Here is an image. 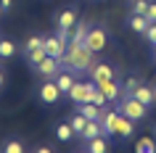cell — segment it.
Masks as SVG:
<instances>
[{
	"mask_svg": "<svg viewBox=\"0 0 156 153\" xmlns=\"http://www.w3.org/2000/svg\"><path fill=\"white\" fill-rule=\"evenodd\" d=\"M116 121H119V108H116V111L103 108V113H101V127H103V135H116Z\"/></svg>",
	"mask_w": 156,
	"mask_h": 153,
	"instance_id": "52a82bcc",
	"label": "cell"
},
{
	"mask_svg": "<svg viewBox=\"0 0 156 153\" xmlns=\"http://www.w3.org/2000/svg\"><path fill=\"white\" fill-rule=\"evenodd\" d=\"M69 124H72V129L77 132V135H80V132L85 129V124H87V116H85L82 111H77V113L72 116V119H69Z\"/></svg>",
	"mask_w": 156,
	"mask_h": 153,
	"instance_id": "d6986e66",
	"label": "cell"
},
{
	"mask_svg": "<svg viewBox=\"0 0 156 153\" xmlns=\"http://www.w3.org/2000/svg\"><path fill=\"white\" fill-rule=\"evenodd\" d=\"M93 53L85 42H69L66 53L61 56V64H66L69 69H80V71H90L93 69Z\"/></svg>",
	"mask_w": 156,
	"mask_h": 153,
	"instance_id": "6da1fadb",
	"label": "cell"
},
{
	"mask_svg": "<svg viewBox=\"0 0 156 153\" xmlns=\"http://www.w3.org/2000/svg\"><path fill=\"white\" fill-rule=\"evenodd\" d=\"M98 90L108 98V100H119V90L122 87H119L116 79H103V82H98Z\"/></svg>",
	"mask_w": 156,
	"mask_h": 153,
	"instance_id": "8fae6325",
	"label": "cell"
},
{
	"mask_svg": "<svg viewBox=\"0 0 156 153\" xmlns=\"http://www.w3.org/2000/svg\"><path fill=\"white\" fill-rule=\"evenodd\" d=\"M130 95H132V98H138L140 103H146V106H151V103H154V100H156V90L146 87V85H138V87L132 90Z\"/></svg>",
	"mask_w": 156,
	"mask_h": 153,
	"instance_id": "7c38bea8",
	"label": "cell"
},
{
	"mask_svg": "<svg viewBox=\"0 0 156 153\" xmlns=\"http://www.w3.org/2000/svg\"><path fill=\"white\" fill-rule=\"evenodd\" d=\"M148 5H151V0H132V13H146Z\"/></svg>",
	"mask_w": 156,
	"mask_h": 153,
	"instance_id": "d4e9b609",
	"label": "cell"
},
{
	"mask_svg": "<svg viewBox=\"0 0 156 153\" xmlns=\"http://www.w3.org/2000/svg\"><path fill=\"white\" fill-rule=\"evenodd\" d=\"M82 135V140L87 143V140H93V137L103 135V127H101V119H87V124H85V129L80 132Z\"/></svg>",
	"mask_w": 156,
	"mask_h": 153,
	"instance_id": "4fadbf2b",
	"label": "cell"
},
{
	"mask_svg": "<svg viewBox=\"0 0 156 153\" xmlns=\"http://www.w3.org/2000/svg\"><path fill=\"white\" fill-rule=\"evenodd\" d=\"M93 90H95V82H74L72 90H69L66 95L80 106V103H85V100H90V92H93Z\"/></svg>",
	"mask_w": 156,
	"mask_h": 153,
	"instance_id": "5b68a950",
	"label": "cell"
},
{
	"mask_svg": "<svg viewBox=\"0 0 156 153\" xmlns=\"http://www.w3.org/2000/svg\"><path fill=\"white\" fill-rule=\"evenodd\" d=\"M138 85H140V82H138V79H135V77H130V79L124 82V87L130 90V92H132V90H135V87H138Z\"/></svg>",
	"mask_w": 156,
	"mask_h": 153,
	"instance_id": "f1b7e54d",
	"label": "cell"
},
{
	"mask_svg": "<svg viewBox=\"0 0 156 153\" xmlns=\"http://www.w3.org/2000/svg\"><path fill=\"white\" fill-rule=\"evenodd\" d=\"M143 34H146V40L151 42V45H156V24H148V29Z\"/></svg>",
	"mask_w": 156,
	"mask_h": 153,
	"instance_id": "484cf974",
	"label": "cell"
},
{
	"mask_svg": "<svg viewBox=\"0 0 156 153\" xmlns=\"http://www.w3.org/2000/svg\"><path fill=\"white\" fill-rule=\"evenodd\" d=\"M106 42H108V34L101 29V26H90L87 29V37H85V45L93 50V53H101V50L106 48Z\"/></svg>",
	"mask_w": 156,
	"mask_h": 153,
	"instance_id": "3957f363",
	"label": "cell"
},
{
	"mask_svg": "<svg viewBox=\"0 0 156 153\" xmlns=\"http://www.w3.org/2000/svg\"><path fill=\"white\" fill-rule=\"evenodd\" d=\"M127 24H130V29H132V32H140V34H143V32L148 29V24H151V21H148V19L143 16V13H132Z\"/></svg>",
	"mask_w": 156,
	"mask_h": 153,
	"instance_id": "2e32d148",
	"label": "cell"
},
{
	"mask_svg": "<svg viewBox=\"0 0 156 153\" xmlns=\"http://www.w3.org/2000/svg\"><path fill=\"white\" fill-rule=\"evenodd\" d=\"M87 151H90V153H106L108 151L106 135H98V137H93V140H87Z\"/></svg>",
	"mask_w": 156,
	"mask_h": 153,
	"instance_id": "e0dca14e",
	"label": "cell"
},
{
	"mask_svg": "<svg viewBox=\"0 0 156 153\" xmlns=\"http://www.w3.org/2000/svg\"><path fill=\"white\" fill-rule=\"evenodd\" d=\"M58 66H61V58H56V56H45L40 64L34 66V69H37V71H40L45 79H53V77L58 74Z\"/></svg>",
	"mask_w": 156,
	"mask_h": 153,
	"instance_id": "8992f818",
	"label": "cell"
},
{
	"mask_svg": "<svg viewBox=\"0 0 156 153\" xmlns=\"http://www.w3.org/2000/svg\"><path fill=\"white\" fill-rule=\"evenodd\" d=\"M16 56V45L11 40H0V58H13Z\"/></svg>",
	"mask_w": 156,
	"mask_h": 153,
	"instance_id": "44dd1931",
	"label": "cell"
},
{
	"mask_svg": "<svg viewBox=\"0 0 156 153\" xmlns=\"http://www.w3.org/2000/svg\"><path fill=\"white\" fill-rule=\"evenodd\" d=\"M42 45V37H29L27 40V45H24V50H32V48H40Z\"/></svg>",
	"mask_w": 156,
	"mask_h": 153,
	"instance_id": "83f0119b",
	"label": "cell"
},
{
	"mask_svg": "<svg viewBox=\"0 0 156 153\" xmlns=\"http://www.w3.org/2000/svg\"><path fill=\"white\" fill-rule=\"evenodd\" d=\"M13 8V0H0V11H11Z\"/></svg>",
	"mask_w": 156,
	"mask_h": 153,
	"instance_id": "f546056e",
	"label": "cell"
},
{
	"mask_svg": "<svg viewBox=\"0 0 156 153\" xmlns=\"http://www.w3.org/2000/svg\"><path fill=\"white\" fill-rule=\"evenodd\" d=\"M3 153H24V145L19 143V140H8V143L3 145Z\"/></svg>",
	"mask_w": 156,
	"mask_h": 153,
	"instance_id": "cb8c5ba5",
	"label": "cell"
},
{
	"mask_svg": "<svg viewBox=\"0 0 156 153\" xmlns=\"http://www.w3.org/2000/svg\"><path fill=\"white\" fill-rule=\"evenodd\" d=\"M143 16H146L148 21H151V24H156V3H151V5H148V8H146V13H143Z\"/></svg>",
	"mask_w": 156,
	"mask_h": 153,
	"instance_id": "4316f807",
	"label": "cell"
},
{
	"mask_svg": "<svg viewBox=\"0 0 156 153\" xmlns=\"http://www.w3.org/2000/svg\"><path fill=\"white\" fill-rule=\"evenodd\" d=\"M3 85H5V74H3V69H0V90H3Z\"/></svg>",
	"mask_w": 156,
	"mask_h": 153,
	"instance_id": "4dcf8cb0",
	"label": "cell"
},
{
	"mask_svg": "<svg viewBox=\"0 0 156 153\" xmlns=\"http://www.w3.org/2000/svg\"><path fill=\"white\" fill-rule=\"evenodd\" d=\"M45 56H48V53H45V48H42V45H40V48L27 50V58H29V64H32V66H37V64H40V61H42Z\"/></svg>",
	"mask_w": 156,
	"mask_h": 153,
	"instance_id": "ffe728a7",
	"label": "cell"
},
{
	"mask_svg": "<svg viewBox=\"0 0 156 153\" xmlns=\"http://www.w3.org/2000/svg\"><path fill=\"white\" fill-rule=\"evenodd\" d=\"M87 29H90L87 24H74L72 29H69V42H85V37H87Z\"/></svg>",
	"mask_w": 156,
	"mask_h": 153,
	"instance_id": "ac0fdd59",
	"label": "cell"
},
{
	"mask_svg": "<svg viewBox=\"0 0 156 153\" xmlns=\"http://www.w3.org/2000/svg\"><path fill=\"white\" fill-rule=\"evenodd\" d=\"M135 148H138L140 153H154L156 151V143L151 140V137H140L138 143H135Z\"/></svg>",
	"mask_w": 156,
	"mask_h": 153,
	"instance_id": "7402d4cb",
	"label": "cell"
},
{
	"mask_svg": "<svg viewBox=\"0 0 156 153\" xmlns=\"http://www.w3.org/2000/svg\"><path fill=\"white\" fill-rule=\"evenodd\" d=\"M56 135H58V140H64V143H66V140H72V137L77 135V132L72 129V124H58Z\"/></svg>",
	"mask_w": 156,
	"mask_h": 153,
	"instance_id": "603a6c76",
	"label": "cell"
},
{
	"mask_svg": "<svg viewBox=\"0 0 156 153\" xmlns=\"http://www.w3.org/2000/svg\"><path fill=\"white\" fill-rule=\"evenodd\" d=\"M74 82H77V79H74V74H69V71H58L56 74V85H58V90H61V95L72 90Z\"/></svg>",
	"mask_w": 156,
	"mask_h": 153,
	"instance_id": "9a60e30c",
	"label": "cell"
},
{
	"mask_svg": "<svg viewBox=\"0 0 156 153\" xmlns=\"http://www.w3.org/2000/svg\"><path fill=\"white\" fill-rule=\"evenodd\" d=\"M90 74H93V82H95V85L103 82V79H114V69H111L108 64H93Z\"/></svg>",
	"mask_w": 156,
	"mask_h": 153,
	"instance_id": "30bf717a",
	"label": "cell"
},
{
	"mask_svg": "<svg viewBox=\"0 0 156 153\" xmlns=\"http://www.w3.org/2000/svg\"><path fill=\"white\" fill-rule=\"evenodd\" d=\"M56 21H58V32L69 37V29H72V26L77 24V11H72V8H69V11H64V13H58V19H56Z\"/></svg>",
	"mask_w": 156,
	"mask_h": 153,
	"instance_id": "ba28073f",
	"label": "cell"
},
{
	"mask_svg": "<svg viewBox=\"0 0 156 153\" xmlns=\"http://www.w3.org/2000/svg\"><path fill=\"white\" fill-rule=\"evenodd\" d=\"M119 111H122L124 116H130L132 121H138V119H143V116L148 113V106H146V103H140L138 98L127 95V98H122V106H119Z\"/></svg>",
	"mask_w": 156,
	"mask_h": 153,
	"instance_id": "7a4b0ae2",
	"label": "cell"
},
{
	"mask_svg": "<svg viewBox=\"0 0 156 153\" xmlns=\"http://www.w3.org/2000/svg\"><path fill=\"white\" fill-rule=\"evenodd\" d=\"M66 45H69V37L61 34V32H58V37H45V40H42L45 53H48V56H56V58H61L66 53Z\"/></svg>",
	"mask_w": 156,
	"mask_h": 153,
	"instance_id": "277c9868",
	"label": "cell"
},
{
	"mask_svg": "<svg viewBox=\"0 0 156 153\" xmlns=\"http://www.w3.org/2000/svg\"><path fill=\"white\" fill-rule=\"evenodd\" d=\"M58 98H61V90H58L56 82H45L40 87V100L42 103H58Z\"/></svg>",
	"mask_w": 156,
	"mask_h": 153,
	"instance_id": "9c48e42d",
	"label": "cell"
},
{
	"mask_svg": "<svg viewBox=\"0 0 156 153\" xmlns=\"http://www.w3.org/2000/svg\"><path fill=\"white\" fill-rule=\"evenodd\" d=\"M0 13H3V11H0Z\"/></svg>",
	"mask_w": 156,
	"mask_h": 153,
	"instance_id": "1f68e13d",
	"label": "cell"
},
{
	"mask_svg": "<svg viewBox=\"0 0 156 153\" xmlns=\"http://www.w3.org/2000/svg\"><path fill=\"white\" fill-rule=\"evenodd\" d=\"M132 132H135V127H132V119H130V116H124V113L119 111V121H116V135H122V137H132Z\"/></svg>",
	"mask_w": 156,
	"mask_h": 153,
	"instance_id": "5bb4252c",
	"label": "cell"
}]
</instances>
